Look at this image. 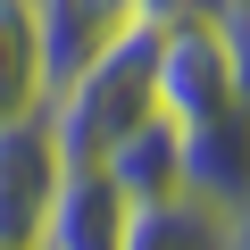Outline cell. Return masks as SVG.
Here are the masks:
<instances>
[{
	"label": "cell",
	"instance_id": "6da1fadb",
	"mask_svg": "<svg viewBox=\"0 0 250 250\" xmlns=\"http://www.w3.org/2000/svg\"><path fill=\"white\" fill-rule=\"evenodd\" d=\"M142 117H159L150 100V25H125L108 34L83 67H67L42 100V125H50V142L67 167H100L125 134H134Z\"/></svg>",
	"mask_w": 250,
	"mask_h": 250
},
{
	"label": "cell",
	"instance_id": "7a4b0ae2",
	"mask_svg": "<svg viewBox=\"0 0 250 250\" xmlns=\"http://www.w3.org/2000/svg\"><path fill=\"white\" fill-rule=\"evenodd\" d=\"M150 100L167 125H200L217 108L242 100V75H233V34L225 17L208 9H175L167 25H150Z\"/></svg>",
	"mask_w": 250,
	"mask_h": 250
},
{
	"label": "cell",
	"instance_id": "3957f363",
	"mask_svg": "<svg viewBox=\"0 0 250 250\" xmlns=\"http://www.w3.org/2000/svg\"><path fill=\"white\" fill-rule=\"evenodd\" d=\"M59 175H67V159H59V142H50L42 108L17 117V125H0V250H42Z\"/></svg>",
	"mask_w": 250,
	"mask_h": 250
},
{
	"label": "cell",
	"instance_id": "277c9868",
	"mask_svg": "<svg viewBox=\"0 0 250 250\" xmlns=\"http://www.w3.org/2000/svg\"><path fill=\"white\" fill-rule=\"evenodd\" d=\"M175 159H184V192L233 217L250 200V100H233L200 125H175Z\"/></svg>",
	"mask_w": 250,
	"mask_h": 250
},
{
	"label": "cell",
	"instance_id": "5b68a950",
	"mask_svg": "<svg viewBox=\"0 0 250 250\" xmlns=\"http://www.w3.org/2000/svg\"><path fill=\"white\" fill-rule=\"evenodd\" d=\"M134 208H142V200L125 192L108 167H67V175H59V200H50L42 250H125Z\"/></svg>",
	"mask_w": 250,
	"mask_h": 250
},
{
	"label": "cell",
	"instance_id": "8992f818",
	"mask_svg": "<svg viewBox=\"0 0 250 250\" xmlns=\"http://www.w3.org/2000/svg\"><path fill=\"white\" fill-rule=\"evenodd\" d=\"M125 250H233V217L208 208V200H192V192H167V200L134 208Z\"/></svg>",
	"mask_w": 250,
	"mask_h": 250
},
{
	"label": "cell",
	"instance_id": "52a82bcc",
	"mask_svg": "<svg viewBox=\"0 0 250 250\" xmlns=\"http://www.w3.org/2000/svg\"><path fill=\"white\" fill-rule=\"evenodd\" d=\"M100 167L134 192V200H167V192H184V159H175V125H167V117H142Z\"/></svg>",
	"mask_w": 250,
	"mask_h": 250
},
{
	"label": "cell",
	"instance_id": "ba28073f",
	"mask_svg": "<svg viewBox=\"0 0 250 250\" xmlns=\"http://www.w3.org/2000/svg\"><path fill=\"white\" fill-rule=\"evenodd\" d=\"M175 9H200V0H134V17H142V25H167Z\"/></svg>",
	"mask_w": 250,
	"mask_h": 250
}]
</instances>
